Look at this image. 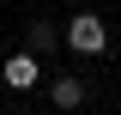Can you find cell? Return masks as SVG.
Returning a JSON list of instances; mask_svg holds the SVG:
<instances>
[{"mask_svg":"<svg viewBox=\"0 0 121 115\" xmlns=\"http://www.w3.org/2000/svg\"><path fill=\"white\" fill-rule=\"evenodd\" d=\"M60 43L73 49V55H103V49H109V24L97 12H73L67 30H60Z\"/></svg>","mask_w":121,"mask_h":115,"instance_id":"obj_1","label":"cell"},{"mask_svg":"<svg viewBox=\"0 0 121 115\" xmlns=\"http://www.w3.org/2000/svg\"><path fill=\"white\" fill-rule=\"evenodd\" d=\"M85 79H79V73H55V79H48V103H55V109H85Z\"/></svg>","mask_w":121,"mask_h":115,"instance_id":"obj_2","label":"cell"},{"mask_svg":"<svg viewBox=\"0 0 121 115\" xmlns=\"http://www.w3.org/2000/svg\"><path fill=\"white\" fill-rule=\"evenodd\" d=\"M36 61H43V55H30V49H18V55L6 61V67H0V73H6V85H12V91H30L36 79H43V67H36Z\"/></svg>","mask_w":121,"mask_h":115,"instance_id":"obj_3","label":"cell"},{"mask_svg":"<svg viewBox=\"0 0 121 115\" xmlns=\"http://www.w3.org/2000/svg\"><path fill=\"white\" fill-rule=\"evenodd\" d=\"M24 49H30V55H55V49H60V30L36 18V24H24Z\"/></svg>","mask_w":121,"mask_h":115,"instance_id":"obj_4","label":"cell"}]
</instances>
